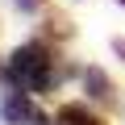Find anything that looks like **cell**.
<instances>
[{
    "label": "cell",
    "instance_id": "1",
    "mask_svg": "<svg viewBox=\"0 0 125 125\" xmlns=\"http://www.w3.org/2000/svg\"><path fill=\"white\" fill-rule=\"evenodd\" d=\"M9 71H13V83L21 88V92H46L50 88V58H46V50L42 46H25V50H17L13 54V62H9Z\"/></svg>",
    "mask_w": 125,
    "mask_h": 125
},
{
    "label": "cell",
    "instance_id": "2",
    "mask_svg": "<svg viewBox=\"0 0 125 125\" xmlns=\"http://www.w3.org/2000/svg\"><path fill=\"white\" fill-rule=\"evenodd\" d=\"M0 117H4V125H21V121H33V104L21 96V92H9L4 104H0Z\"/></svg>",
    "mask_w": 125,
    "mask_h": 125
},
{
    "label": "cell",
    "instance_id": "3",
    "mask_svg": "<svg viewBox=\"0 0 125 125\" xmlns=\"http://www.w3.org/2000/svg\"><path fill=\"white\" fill-rule=\"evenodd\" d=\"M58 121H62V125H104V121H100L96 113H88L83 104H62V108H58Z\"/></svg>",
    "mask_w": 125,
    "mask_h": 125
},
{
    "label": "cell",
    "instance_id": "4",
    "mask_svg": "<svg viewBox=\"0 0 125 125\" xmlns=\"http://www.w3.org/2000/svg\"><path fill=\"white\" fill-rule=\"evenodd\" d=\"M83 88H88V96H96V100H108V75H104V71L88 67V75H83Z\"/></svg>",
    "mask_w": 125,
    "mask_h": 125
},
{
    "label": "cell",
    "instance_id": "5",
    "mask_svg": "<svg viewBox=\"0 0 125 125\" xmlns=\"http://www.w3.org/2000/svg\"><path fill=\"white\" fill-rule=\"evenodd\" d=\"M17 4H21V9H25V13H33V9H38V4H42V0H17Z\"/></svg>",
    "mask_w": 125,
    "mask_h": 125
},
{
    "label": "cell",
    "instance_id": "6",
    "mask_svg": "<svg viewBox=\"0 0 125 125\" xmlns=\"http://www.w3.org/2000/svg\"><path fill=\"white\" fill-rule=\"evenodd\" d=\"M117 54H121V58H125V42H117Z\"/></svg>",
    "mask_w": 125,
    "mask_h": 125
},
{
    "label": "cell",
    "instance_id": "7",
    "mask_svg": "<svg viewBox=\"0 0 125 125\" xmlns=\"http://www.w3.org/2000/svg\"><path fill=\"white\" fill-rule=\"evenodd\" d=\"M121 4H125V0H121Z\"/></svg>",
    "mask_w": 125,
    "mask_h": 125
}]
</instances>
